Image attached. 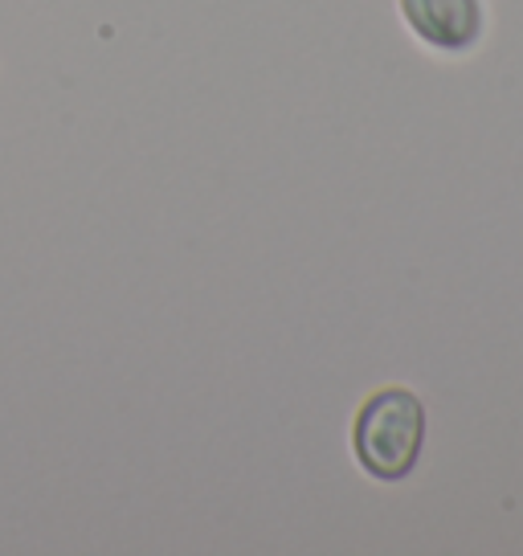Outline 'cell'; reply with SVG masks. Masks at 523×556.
<instances>
[{
    "instance_id": "obj_2",
    "label": "cell",
    "mask_w": 523,
    "mask_h": 556,
    "mask_svg": "<svg viewBox=\"0 0 523 556\" xmlns=\"http://www.w3.org/2000/svg\"><path fill=\"white\" fill-rule=\"evenodd\" d=\"M401 13L413 34L437 50H471L483 34L479 0H401Z\"/></svg>"
},
{
    "instance_id": "obj_1",
    "label": "cell",
    "mask_w": 523,
    "mask_h": 556,
    "mask_svg": "<svg viewBox=\"0 0 523 556\" xmlns=\"http://www.w3.org/2000/svg\"><path fill=\"white\" fill-rule=\"evenodd\" d=\"M421 438H425V409L418 393L397 384L372 393L352 426L356 458L372 479H405L418 467Z\"/></svg>"
}]
</instances>
